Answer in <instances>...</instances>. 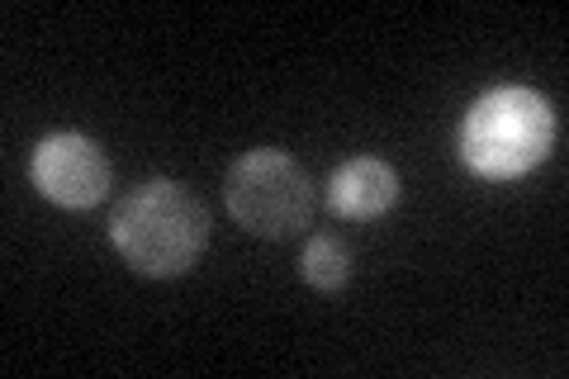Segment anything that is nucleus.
<instances>
[{
    "mask_svg": "<svg viewBox=\"0 0 569 379\" xmlns=\"http://www.w3.org/2000/svg\"><path fill=\"white\" fill-rule=\"evenodd\" d=\"M110 242L138 276H186L209 247V209L186 180H148L114 205Z\"/></svg>",
    "mask_w": 569,
    "mask_h": 379,
    "instance_id": "nucleus-1",
    "label": "nucleus"
},
{
    "mask_svg": "<svg viewBox=\"0 0 569 379\" xmlns=\"http://www.w3.org/2000/svg\"><path fill=\"white\" fill-rule=\"evenodd\" d=\"M556 148V110L541 90L498 86L479 96L460 129V157L485 180H518Z\"/></svg>",
    "mask_w": 569,
    "mask_h": 379,
    "instance_id": "nucleus-2",
    "label": "nucleus"
},
{
    "mask_svg": "<svg viewBox=\"0 0 569 379\" xmlns=\"http://www.w3.org/2000/svg\"><path fill=\"white\" fill-rule=\"evenodd\" d=\"M223 205L257 238H295L313 223L318 190L290 152L257 148L233 161L223 180Z\"/></svg>",
    "mask_w": 569,
    "mask_h": 379,
    "instance_id": "nucleus-3",
    "label": "nucleus"
},
{
    "mask_svg": "<svg viewBox=\"0 0 569 379\" xmlns=\"http://www.w3.org/2000/svg\"><path fill=\"white\" fill-rule=\"evenodd\" d=\"M29 176L58 209H96L110 195V157L86 133H48L33 148Z\"/></svg>",
    "mask_w": 569,
    "mask_h": 379,
    "instance_id": "nucleus-4",
    "label": "nucleus"
},
{
    "mask_svg": "<svg viewBox=\"0 0 569 379\" xmlns=\"http://www.w3.org/2000/svg\"><path fill=\"white\" fill-rule=\"evenodd\" d=\"M399 171L380 157H351L332 171L328 180V205L337 219H351V223H376L385 219L389 209L399 205Z\"/></svg>",
    "mask_w": 569,
    "mask_h": 379,
    "instance_id": "nucleus-5",
    "label": "nucleus"
},
{
    "mask_svg": "<svg viewBox=\"0 0 569 379\" xmlns=\"http://www.w3.org/2000/svg\"><path fill=\"white\" fill-rule=\"evenodd\" d=\"M299 276H305L318 295H337L351 280V247L342 238H309L305 257H299Z\"/></svg>",
    "mask_w": 569,
    "mask_h": 379,
    "instance_id": "nucleus-6",
    "label": "nucleus"
}]
</instances>
